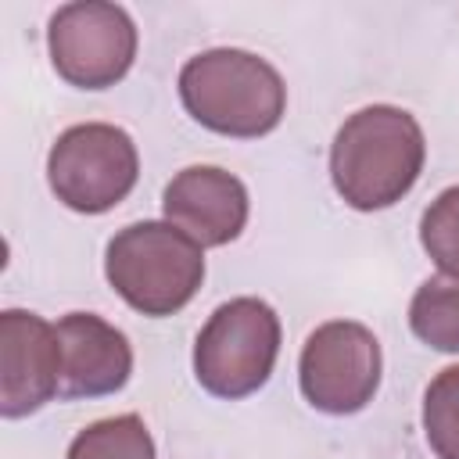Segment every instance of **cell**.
I'll list each match as a JSON object with an SVG mask.
<instances>
[{
    "label": "cell",
    "mask_w": 459,
    "mask_h": 459,
    "mask_svg": "<svg viewBox=\"0 0 459 459\" xmlns=\"http://www.w3.org/2000/svg\"><path fill=\"white\" fill-rule=\"evenodd\" d=\"M427 158L420 122L394 104H369L344 118L330 143L333 190L355 212H380L402 201Z\"/></svg>",
    "instance_id": "1"
},
{
    "label": "cell",
    "mask_w": 459,
    "mask_h": 459,
    "mask_svg": "<svg viewBox=\"0 0 459 459\" xmlns=\"http://www.w3.org/2000/svg\"><path fill=\"white\" fill-rule=\"evenodd\" d=\"M179 100L204 129L255 140L280 126L287 111V86L265 57L237 47H215L194 54L179 68Z\"/></svg>",
    "instance_id": "2"
},
{
    "label": "cell",
    "mask_w": 459,
    "mask_h": 459,
    "mask_svg": "<svg viewBox=\"0 0 459 459\" xmlns=\"http://www.w3.org/2000/svg\"><path fill=\"white\" fill-rule=\"evenodd\" d=\"M104 276L129 308L172 316L204 280V247L172 222H133L108 240Z\"/></svg>",
    "instance_id": "3"
},
{
    "label": "cell",
    "mask_w": 459,
    "mask_h": 459,
    "mask_svg": "<svg viewBox=\"0 0 459 459\" xmlns=\"http://www.w3.org/2000/svg\"><path fill=\"white\" fill-rule=\"evenodd\" d=\"M280 355V316L262 298H233L219 305L197 333L194 377L215 398L255 394Z\"/></svg>",
    "instance_id": "4"
},
{
    "label": "cell",
    "mask_w": 459,
    "mask_h": 459,
    "mask_svg": "<svg viewBox=\"0 0 459 459\" xmlns=\"http://www.w3.org/2000/svg\"><path fill=\"white\" fill-rule=\"evenodd\" d=\"M140 176V154L126 129L82 122L65 129L47 154V179L61 204L82 215L111 212L129 197Z\"/></svg>",
    "instance_id": "5"
},
{
    "label": "cell",
    "mask_w": 459,
    "mask_h": 459,
    "mask_svg": "<svg viewBox=\"0 0 459 459\" xmlns=\"http://www.w3.org/2000/svg\"><path fill=\"white\" fill-rule=\"evenodd\" d=\"M47 50L68 86L108 90L133 68L136 25L118 4L75 0L54 11L47 29Z\"/></svg>",
    "instance_id": "6"
},
{
    "label": "cell",
    "mask_w": 459,
    "mask_h": 459,
    "mask_svg": "<svg viewBox=\"0 0 459 459\" xmlns=\"http://www.w3.org/2000/svg\"><path fill=\"white\" fill-rule=\"evenodd\" d=\"M380 341L355 319H330L316 326L298 359V384L312 409L351 416L366 409L380 387Z\"/></svg>",
    "instance_id": "7"
},
{
    "label": "cell",
    "mask_w": 459,
    "mask_h": 459,
    "mask_svg": "<svg viewBox=\"0 0 459 459\" xmlns=\"http://www.w3.org/2000/svg\"><path fill=\"white\" fill-rule=\"evenodd\" d=\"M61 391L57 330L36 312L7 308L0 316V412L22 420Z\"/></svg>",
    "instance_id": "8"
},
{
    "label": "cell",
    "mask_w": 459,
    "mask_h": 459,
    "mask_svg": "<svg viewBox=\"0 0 459 459\" xmlns=\"http://www.w3.org/2000/svg\"><path fill=\"white\" fill-rule=\"evenodd\" d=\"M165 222L201 247H222L240 237L247 222V186L215 165H190L176 172L161 194Z\"/></svg>",
    "instance_id": "9"
},
{
    "label": "cell",
    "mask_w": 459,
    "mask_h": 459,
    "mask_svg": "<svg viewBox=\"0 0 459 459\" xmlns=\"http://www.w3.org/2000/svg\"><path fill=\"white\" fill-rule=\"evenodd\" d=\"M54 330L61 348V398H100L126 387L133 348L118 326L93 312H68Z\"/></svg>",
    "instance_id": "10"
},
{
    "label": "cell",
    "mask_w": 459,
    "mask_h": 459,
    "mask_svg": "<svg viewBox=\"0 0 459 459\" xmlns=\"http://www.w3.org/2000/svg\"><path fill=\"white\" fill-rule=\"evenodd\" d=\"M409 326L423 344L459 351V280L430 276L420 283L409 301Z\"/></svg>",
    "instance_id": "11"
},
{
    "label": "cell",
    "mask_w": 459,
    "mask_h": 459,
    "mask_svg": "<svg viewBox=\"0 0 459 459\" xmlns=\"http://www.w3.org/2000/svg\"><path fill=\"white\" fill-rule=\"evenodd\" d=\"M65 459H158V455L147 423L136 412H122L82 427L72 437Z\"/></svg>",
    "instance_id": "12"
},
{
    "label": "cell",
    "mask_w": 459,
    "mask_h": 459,
    "mask_svg": "<svg viewBox=\"0 0 459 459\" xmlns=\"http://www.w3.org/2000/svg\"><path fill=\"white\" fill-rule=\"evenodd\" d=\"M423 434L437 459H459V366L441 369L427 384Z\"/></svg>",
    "instance_id": "13"
},
{
    "label": "cell",
    "mask_w": 459,
    "mask_h": 459,
    "mask_svg": "<svg viewBox=\"0 0 459 459\" xmlns=\"http://www.w3.org/2000/svg\"><path fill=\"white\" fill-rule=\"evenodd\" d=\"M420 244L448 280H459V186L441 190L427 204L420 219Z\"/></svg>",
    "instance_id": "14"
}]
</instances>
